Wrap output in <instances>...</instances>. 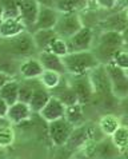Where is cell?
Here are the masks:
<instances>
[{"instance_id": "d6986e66", "label": "cell", "mask_w": 128, "mask_h": 159, "mask_svg": "<svg viewBox=\"0 0 128 159\" xmlns=\"http://www.w3.org/2000/svg\"><path fill=\"white\" fill-rule=\"evenodd\" d=\"M120 152V150L112 143L111 138L99 140V142H96V146L94 147L95 157H98L99 159H119Z\"/></svg>"}, {"instance_id": "7bdbcfd3", "label": "cell", "mask_w": 128, "mask_h": 159, "mask_svg": "<svg viewBox=\"0 0 128 159\" xmlns=\"http://www.w3.org/2000/svg\"><path fill=\"white\" fill-rule=\"evenodd\" d=\"M127 51H128V50H127Z\"/></svg>"}, {"instance_id": "f546056e", "label": "cell", "mask_w": 128, "mask_h": 159, "mask_svg": "<svg viewBox=\"0 0 128 159\" xmlns=\"http://www.w3.org/2000/svg\"><path fill=\"white\" fill-rule=\"evenodd\" d=\"M48 51H51L52 54L60 56V58H64L65 55L69 54V47H68V43H67L65 39L57 36L55 40L51 43V46H50V48H48Z\"/></svg>"}, {"instance_id": "44dd1931", "label": "cell", "mask_w": 128, "mask_h": 159, "mask_svg": "<svg viewBox=\"0 0 128 159\" xmlns=\"http://www.w3.org/2000/svg\"><path fill=\"white\" fill-rule=\"evenodd\" d=\"M51 91L47 90V88H44L42 86V83L39 84L36 88H35L32 96H31V99L28 102L31 110H32L33 112L39 114L43 110V107L47 104V102L51 99Z\"/></svg>"}, {"instance_id": "836d02e7", "label": "cell", "mask_w": 128, "mask_h": 159, "mask_svg": "<svg viewBox=\"0 0 128 159\" xmlns=\"http://www.w3.org/2000/svg\"><path fill=\"white\" fill-rule=\"evenodd\" d=\"M8 110H10V104L4 99L0 98V119H7Z\"/></svg>"}, {"instance_id": "4fadbf2b", "label": "cell", "mask_w": 128, "mask_h": 159, "mask_svg": "<svg viewBox=\"0 0 128 159\" xmlns=\"http://www.w3.org/2000/svg\"><path fill=\"white\" fill-rule=\"evenodd\" d=\"M27 31V27L20 20V17H6L0 24V39L2 40H10L12 38L19 36Z\"/></svg>"}, {"instance_id": "d6a6232c", "label": "cell", "mask_w": 128, "mask_h": 159, "mask_svg": "<svg viewBox=\"0 0 128 159\" xmlns=\"http://www.w3.org/2000/svg\"><path fill=\"white\" fill-rule=\"evenodd\" d=\"M96 6L103 10H115L117 4V0H94Z\"/></svg>"}, {"instance_id": "9c48e42d", "label": "cell", "mask_w": 128, "mask_h": 159, "mask_svg": "<svg viewBox=\"0 0 128 159\" xmlns=\"http://www.w3.org/2000/svg\"><path fill=\"white\" fill-rule=\"evenodd\" d=\"M69 86L72 87V90L75 91L79 103L82 104H88L94 100V88H92L91 80L87 75H79V76H72L69 75V78L67 79Z\"/></svg>"}, {"instance_id": "2e32d148", "label": "cell", "mask_w": 128, "mask_h": 159, "mask_svg": "<svg viewBox=\"0 0 128 159\" xmlns=\"http://www.w3.org/2000/svg\"><path fill=\"white\" fill-rule=\"evenodd\" d=\"M36 56H38V59L40 60L44 70H51V71H56L61 75H67L63 58L52 54L51 51H42V52H39Z\"/></svg>"}, {"instance_id": "9a60e30c", "label": "cell", "mask_w": 128, "mask_h": 159, "mask_svg": "<svg viewBox=\"0 0 128 159\" xmlns=\"http://www.w3.org/2000/svg\"><path fill=\"white\" fill-rule=\"evenodd\" d=\"M64 114H65V106L57 98L51 96V99L47 102V104L44 106L43 110L39 112V115L47 123H51L54 120H57V119L64 118Z\"/></svg>"}, {"instance_id": "60d3db41", "label": "cell", "mask_w": 128, "mask_h": 159, "mask_svg": "<svg viewBox=\"0 0 128 159\" xmlns=\"http://www.w3.org/2000/svg\"><path fill=\"white\" fill-rule=\"evenodd\" d=\"M0 42H2V39H0Z\"/></svg>"}, {"instance_id": "5b68a950", "label": "cell", "mask_w": 128, "mask_h": 159, "mask_svg": "<svg viewBox=\"0 0 128 159\" xmlns=\"http://www.w3.org/2000/svg\"><path fill=\"white\" fill-rule=\"evenodd\" d=\"M83 25H84V23H83L79 12H60L54 30L59 38L68 40Z\"/></svg>"}, {"instance_id": "d4e9b609", "label": "cell", "mask_w": 128, "mask_h": 159, "mask_svg": "<svg viewBox=\"0 0 128 159\" xmlns=\"http://www.w3.org/2000/svg\"><path fill=\"white\" fill-rule=\"evenodd\" d=\"M63 76L64 75H61L56 71H51V70H44L43 74L40 75V78H39V82L42 83V86L44 88H47V90H55L61 83L63 80Z\"/></svg>"}, {"instance_id": "ab89813d", "label": "cell", "mask_w": 128, "mask_h": 159, "mask_svg": "<svg viewBox=\"0 0 128 159\" xmlns=\"http://www.w3.org/2000/svg\"><path fill=\"white\" fill-rule=\"evenodd\" d=\"M72 159H76V158H72Z\"/></svg>"}, {"instance_id": "b9f144b4", "label": "cell", "mask_w": 128, "mask_h": 159, "mask_svg": "<svg viewBox=\"0 0 128 159\" xmlns=\"http://www.w3.org/2000/svg\"><path fill=\"white\" fill-rule=\"evenodd\" d=\"M127 74H128V71H127Z\"/></svg>"}, {"instance_id": "7a4b0ae2", "label": "cell", "mask_w": 128, "mask_h": 159, "mask_svg": "<svg viewBox=\"0 0 128 159\" xmlns=\"http://www.w3.org/2000/svg\"><path fill=\"white\" fill-rule=\"evenodd\" d=\"M64 67L68 75L79 76L87 75L92 70L100 66V61L92 51H80V52H69L63 58Z\"/></svg>"}, {"instance_id": "7402d4cb", "label": "cell", "mask_w": 128, "mask_h": 159, "mask_svg": "<svg viewBox=\"0 0 128 159\" xmlns=\"http://www.w3.org/2000/svg\"><path fill=\"white\" fill-rule=\"evenodd\" d=\"M98 126L104 136L111 138L115 134V131L121 126V119L117 115H115V114H104V115L99 119Z\"/></svg>"}, {"instance_id": "7c38bea8", "label": "cell", "mask_w": 128, "mask_h": 159, "mask_svg": "<svg viewBox=\"0 0 128 159\" xmlns=\"http://www.w3.org/2000/svg\"><path fill=\"white\" fill-rule=\"evenodd\" d=\"M59 15H60V12L56 11L54 7L40 3V8H39V14H38L36 24H35L33 31H36V30H51V28H55ZM33 31H32V32H33ZM32 32H31V34H32Z\"/></svg>"}, {"instance_id": "1f68e13d", "label": "cell", "mask_w": 128, "mask_h": 159, "mask_svg": "<svg viewBox=\"0 0 128 159\" xmlns=\"http://www.w3.org/2000/svg\"><path fill=\"white\" fill-rule=\"evenodd\" d=\"M109 63H113L116 67L124 70V71H128V51L127 50H119L116 54L113 55L112 60Z\"/></svg>"}, {"instance_id": "5bb4252c", "label": "cell", "mask_w": 128, "mask_h": 159, "mask_svg": "<svg viewBox=\"0 0 128 159\" xmlns=\"http://www.w3.org/2000/svg\"><path fill=\"white\" fill-rule=\"evenodd\" d=\"M32 114L33 111L31 110L29 104L25 103V102L19 100L10 106V110H8V114H7V120L11 125H20V123L29 120Z\"/></svg>"}, {"instance_id": "4316f807", "label": "cell", "mask_w": 128, "mask_h": 159, "mask_svg": "<svg viewBox=\"0 0 128 159\" xmlns=\"http://www.w3.org/2000/svg\"><path fill=\"white\" fill-rule=\"evenodd\" d=\"M40 82L39 79H32V80H20V91H19V100L28 103L31 96H32L35 88H36Z\"/></svg>"}, {"instance_id": "8d00e7d4", "label": "cell", "mask_w": 128, "mask_h": 159, "mask_svg": "<svg viewBox=\"0 0 128 159\" xmlns=\"http://www.w3.org/2000/svg\"><path fill=\"white\" fill-rule=\"evenodd\" d=\"M121 102V108H123V112H124V115L128 118V98L120 100Z\"/></svg>"}, {"instance_id": "484cf974", "label": "cell", "mask_w": 128, "mask_h": 159, "mask_svg": "<svg viewBox=\"0 0 128 159\" xmlns=\"http://www.w3.org/2000/svg\"><path fill=\"white\" fill-rule=\"evenodd\" d=\"M88 139V127L86 126H77L75 127L71 136H69L68 142H67V146H69V147H80V146H83L86 143V140Z\"/></svg>"}, {"instance_id": "ffe728a7", "label": "cell", "mask_w": 128, "mask_h": 159, "mask_svg": "<svg viewBox=\"0 0 128 159\" xmlns=\"http://www.w3.org/2000/svg\"><path fill=\"white\" fill-rule=\"evenodd\" d=\"M32 38L36 46L38 54L42 51H48L51 43L57 38V34L55 32L54 28L51 30H36L32 32Z\"/></svg>"}, {"instance_id": "74e56055", "label": "cell", "mask_w": 128, "mask_h": 159, "mask_svg": "<svg viewBox=\"0 0 128 159\" xmlns=\"http://www.w3.org/2000/svg\"><path fill=\"white\" fill-rule=\"evenodd\" d=\"M4 19H6V15H4V8L2 7V4H0V24L3 23Z\"/></svg>"}, {"instance_id": "ba28073f", "label": "cell", "mask_w": 128, "mask_h": 159, "mask_svg": "<svg viewBox=\"0 0 128 159\" xmlns=\"http://www.w3.org/2000/svg\"><path fill=\"white\" fill-rule=\"evenodd\" d=\"M69 52H80V51H92L95 44V32L88 25L83 27L75 35L67 40Z\"/></svg>"}, {"instance_id": "52a82bcc", "label": "cell", "mask_w": 128, "mask_h": 159, "mask_svg": "<svg viewBox=\"0 0 128 159\" xmlns=\"http://www.w3.org/2000/svg\"><path fill=\"white\" fill-rule=\"evenodd\" d=\"M75 127L69 123L65 118L57 119L51 123H48V134H50V139L56 147H61L65 146L71 136Z\"/></svg>"}, {"instance_id": "e575fe53", "label": "cell", "mask_w": 128, "mask_h": 159, "mask_svg": "<svg viewBox=\"0 0 128 159\" xmlns=\"http://www.w3.org/2000/svg\"><path fill=\"white\" fill-rule=\"evenodd\" d=\"M14 78V76H11V75H8L6 72H3V71H0V88H2L8 80H11V79Z\"/></svg>"}, {"instance_id": "ac0fdd59", "label": "cell", "mask_w": 128, "mask_h": 159, "mask_svg": "<svg viewBox=\"0 0 128 159\" xmlns=\"http://www.w3.org/2000/svg\"><path fill=\"white\" fill-rule=\"evenodd\" d=\"M51 95L59 99L61 103L65 106V107H67V106H72V104L79 103L77 96H76V94H75V91L72 90V87L69 86V83H68L67 79H65V82L63 79L60 84L57 86L55 90L51 91Z\"/></svg>"}, {"instance_id": "277c9868", "label": "cell", "mask_w": 128, "mask_h": 159, "mask_svg": "<svg viewBox=\"0 0 128 159\" xmlns=\"http://www.w3.org/2000/svg\"><path fill=\"white\" fill-rule=\"evenodd\" d=\"M88 78H90L92 88H94V99L98 98L100 102H103V103H105L109 98L116 99L115 95L112 94L111 80H109L108 72H107V70H105L104 64H100L95 70H92V71L88 74Z\"/></svg>"}, {"instance_id": "e0dca14e", "label": "cell", "mask_w": 128, "mask_h": 159, "mask_svg": "<svg viewBox=\"0 0 128 159\" xmlns=\"http://www.w3.org/2000/svg\"><path fill=\"white\" fill-rule=\"evenodd\" d=\"M91 0H48V3H43L54 7L59 12H80L86 10Z\"/></svg>"}, {"instance_id": "8992f818", "label": "cell", "mask_w": 128, "mask_h": 159, "mask_svg": "<svg viewBox=\"0 0 128 159\" xmlns=\"http://www.w3.org/2000/svg\"><path fill=\"white\" fill-rule=\"evenodd\" d=\"M104 66L108 72L109 80H111L112 94L115 95V98L119 100L128 98V74H127V71L116 67L113 63H107Z\"/></svg>"}, {"instance_id": "30bf717a", "label": "cell", "mask_w": 128, "mask_h": 159, "mask_svg": "<svg viewBox=\"0 0 128 159\" xmlns=\"http://www.w3.org/2000/svg\"><path fill=\"white\" fill-rule=\"evenodd\" d=\"M40 2L39 0H20L19 3V17L27 27L28 32H32L36 24Z\"/></svg>"}, {"instance_id": "3957f363", "label": "cell", "mask_w": 128, "mask_h": 159, "mask_svg": "<svg viewBox=\"0 0 128 159\" xmlns=\"http://www.w3.org/2000/svg\"><path fill=\"white\" fill-rule=\"evenodd\" d=\"M0 48L15 59H27L31 56H35V54L38 55V50L36 46H35L32 34L28 32V31L20 34L16 38L10 39V40H2L0 42Z\"/></svg>"}, {"instance_id": "f1b7e54d", "label": "cell", "mask_w": 128, "mask_h": 159, "mask_svg": "<svg viewBox=\"0 0 128 159\" xmlns=\"http://www.w3.org/2000/svg\"><path fill=\"white\" fill-rule=\"evenodd\" d=\"M16 132L11 125L0 126V148H8L15 143Z\"/></svg>"}, {"instance_id": "83f0119b", "label": "cell", "mask_w": 128, "mask_h": 159, "mask_svg": "<svg viewBox=\"0 0 128 159\" xmlns=\"http://www.w3.org/2000/svg\"><path fill=\"white\" fill-rule=\"evenodd\" d=\"M112 143L120 150L124 151L128 148V125H121L111 136Z\"/></svg>"}, {"instance_id": "603a6c76", "label": "cell", "mask_w": 128, "mask_h": 159, "mask_svg": "<svg viewBox=\"0 0 128 159\" xmlns=\"http://www.w3.org/2000/svg\"><path fill=\"white\" fill-rule=\"evenodd\" d=\"M19 91H20V80L12 78L6 84L0 88V98L4 99L8 104H14L19 102Z\"/></svg>"}, {"instance_id": "cb8c5ba5", "label": "cell", "mask_w": 128, "mask_h": 159, "mask_svg": "<svg viewBox=\"0 0 128 159\" xmlns=\"http://www.w3.org/2000/svg\"><path fill=\"white\" fill-rule=\"evenodd\" d=\"M64 118L67 119L73 127L82 126V123L84 122V118H86L84 104L76 103V104H72V106H67V107H65Z\"/></svg>"}, {"instance_id": "6da1fadb", "label": "cell", "mask_w": 128, "mask_h": 159, "mask_svg": "<svg viewBox=\"0 0 128 159\" xmlns=\"http://www.w3.org/2000/svg\"><path fill=\"white\" fill-rule=\"evenodd\" d=\"M123 48H124L123 32H119V31H103L98 36L96 47L92 48V52L96 55L100 64H107L112 60L113 55L119 50H123Z\"/></svg>"}, {"instance_id": "4dcf8cb0", "label": "cell", "mask_w": 128, "mask_h": 159, "mask_svg": "<svg viewBox=\"0 0 128 159\" xmlns=\"http://www.w3.org/2000/svg\"><path fill=\"white\" fill-rule=\"evenodd\" d=\"M19 3L20 0H0L6 17H19Z\"/></svg>"}, {"instance_id": "8fae6325", "label": "cell", "mask_w": 128, "mask_h": 159, "mask_svg": "<svg viewBox=\"0 0 128 159\" xmlns=\"http://www.w3.org/2000/svg\"><path fill=\"white\" fill-rule=\"evenodd\" d=\"M44 68L38 59V56H31V58L23 59L19 64L17 75L23 79V80H32V79H39L43 74Z\"/></svg>"}, {"instance_id": "f35d334b", "label": "cell", "mask_w": 128, "mask_h": 159, "mask_svg": "<svg viewBox=\"0 0 128 159\" xmlns=\"http://www.w3.org/2000/svg\"><path fill=\"white\" fill-rule=\"evenodd\" d=\"M127 21H128V11H127Z\"/></svg>"}, {"instance_id": "d590c367", "label": "cell", "mask_w": 128, "mask_h": 159, "mask_svg": "<svg viewBox=\"0 0 128 159\" xmlns=\"http://www.w3.org/2000/svg\"><path fill=\"white\" fill-rule=\"evenodd\" d=\"M116 8L119 11H128V0H117Z\"/></svg>"}]
</instances>
